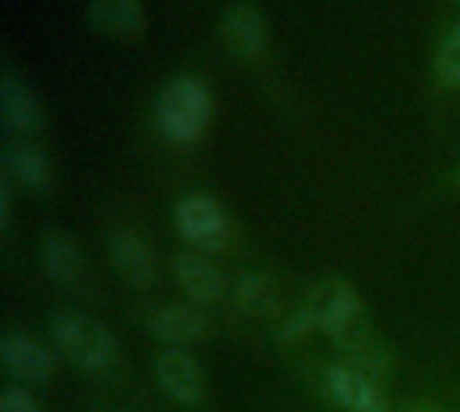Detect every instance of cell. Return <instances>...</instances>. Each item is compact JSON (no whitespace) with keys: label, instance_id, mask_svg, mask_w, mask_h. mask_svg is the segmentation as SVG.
<instances>
[{"label":"cell","instance_id":"6da1fadb","mask_svg":"<svg viewBox=\"0 0 460 412\" xmlns=\"http://www.w3.org/2000/svg\"><path fill=\"white\" fill-rule=\"evenodd\" d=\"M361 318H364V305L358 291L340 278H326L307 291L305 302L296 308V313H291L283 321L278 335L286 343H296L313 332H323L332 340H337Z\"/></svg>","mask_w":460,"mask_h":412},{"label":"cell","instance_id":"7a4b0ae2","mask_svg":"<svg viewBox=\"0 0 460 412\" xmlns=\"http://www.w3.org/2000/svg\"><path fill=\"white\" fill-rule=\"evenodd\" d=\"M210 89L202 78L178 76L162 86L154 100L156 130L172 143L197 140L210 121Z\"/></svg>","mask_w":460,"mask_h":412},{"label":"cell","instance_id":"3957f363","mask_svg":"<svg viewBox=\"0 0 460 412\" xmlns=\"http://www.w3.org/2000/svg\"><path fill=\"white\" fill-rule=\"evenodd\" d=\"M51 343L57 354L81 372H102L116 359V340L108 329L86 316L65 313L51 324Z\"/></svg>","mask_w":460,"mask_h":412},{"label":"cell","instance_id":"277c9868","mask_svg":"<svg viewBox=\"0 0 460 412\" xmlns=\"http://www.w3.org/2000/svg\"><path fill=\"white\" fill-rule=\"evenodd\" d=\"M175 227L181 237L199 254H218L229 243V221L208 194H189L175 205Z\"/></svg>","mask_w":460,"mask_h":412},{"label":"cell","instance_id":"5b68a950","mask_svg":"<svg viewBox=\"0 0 460 412\" xmlns=\"http://www.w3.org/2000/svg\"><path fill=\"white\" fill-rule=\"evenodd\" d=\"M334 345H337V364L369 378L372 383H380L394 372V354L372 329L367 316L358 324H353L345 335H340Z\"/></svg>","mask_w":460,"mask_h":412},{"label":"cell","instance_id":"8992f818","mask_svg":"<svg viewBox=\"0 0 460 412\" xmlns=\"http://www.w3.org/2000/svg\"><path fill=\"white\" fill-rule=\"evenodd\" d=\"M221 38L226 49L240 59H256L267 49V24L256 5L245 0H232L221 11Z\"/></svg>","mask_w":460,"mask_h":412},{"label":"cell","instance_id":"52a82bcc","mask_svg":"<svg viewBox=\"0 0 460 412\" xmlns=\"http://www.w3.org/2000/svg\"><path fill=\"white\" fill-rule=\"evenodd\" d=\"M156 381L162 391L183 405H197L205 397V375L199 364L181 348L162 351L156 356Z\"/></svg>","mask_w":460,"mask_h":412},{"label":"cell","instance_id":"ba28073f","mask_svg":"<svg viewBox=\"0 0 460 412\" xmlns=\"http://www.w3.org/2000/svg\"><path fill=\"white\" fill-rule=\"evenodd\" d=\"M323 389L348 412H388V399L380 386L342 364H332L323 372Z\"/></svg>","mask_w":460,"mask_h":412},{"label":"cell","instance_id":"9c48e42d","mask_svg":"<svg viewBox=\"0 0 460 412\" xmlns=\"http://www.w3.org/2000/svg\"><path fill=\"white\" fill-rule=\"evenodd\" d=\"M0 359L5 372L22 383H46L54 372V359L49 348L19 332H11L0 340Z\"/></svg>","mask_w":460,"mask_h":412},{"label":"cell","instance_id":"30bf717a","mask_svg":"<svg viewBox=\"0 0 460 412\" xmlns=\"http://www.w3.org/2000/svg\"><path fill=\"white\" fill-rule=\"evenodd\" d=\"M0 119L8 132L16 135H32L40 130V105L30 84L22 78V73L5 70L0 81Z\"/></svg>","mask_w":460,"mask_h":412},{"label":"cell","instance_id":"8fae6325","mask_svg":"<svg viewBox=\"0 0 460 412\" xmlns=\"http://www.w3.org/2000/svg\"><path fill=\"white\" fill-rule=\"evenodd\" d=\"M148 329L154 337H159L162 343L178 348V345H194L202 343L210 332L208 318L202 313H197L194 308H159L148 316Z\"/></svg>","mask_w":460,"mask_h":412},{"label":"cell","instance_id":"7c38bea8","mask_svg":"<svg viewBox=\"0 0 460 412\" xmlns=\"http://www.w3.org/2000/svg\"><path fill=\"white\" fill-rule=\"evenodd\" d=\"M111 256L121 278L135 289H148L156 278L154 251L135 232H119L111 240Z\"/></svg>","mask_w":460,"mask_h":412},{"label":"cell","instance_id":"4fadbf2b","mask_svg":"<svg viewBox=\"0 0 460 412\" xmlns=\"http://www.w3.org/2000/svg\"><path fill=\"white\" fill-rule=\"evenodd\" d=\"M172 273L181 289L197 305H216L224 297V278L221 273L197 254H181L172 259Z\"/></svg>","mask_w":460,"mask_h":412},{"label":"cell","instance_id":"5bb4252c","mask_svg":"<svg viewBox=\"0 0 460 412\" xmlns=\"http://www.w3.org/2000/svg\"><path fill=\"white\" fill-rule=\"evenodd\" d=\"M86 22L116 38H135L143 30L140 0H86Z\"/></svg>","mask_w":460,"mask_h":412},{"label":"cell","instance_id":"9a60e30c","mask_svg":"<svg viewBox=\"0 0 460 412\" xmlns=\"http://www.w3.org/2000/svg\"><path fill=\"white\" fill-rule=\"evenodd\" d=\"M3 165L5 173L27 186L30 192H46L51 184V167H49V157L43 154V148H38L30 140H16L8 143L3 151Z\"/></svg>","mask_w":460,"mask_h":412},{"label":"cell","instance_id":"2e32d148","mask_svg":"<svg viewBox=\"0 0 460 412\" xmlns=\"http://www.w3.org/2000/svg\"><path fill=\"white\" fill-rule=\"evenodd\" d=\"M40 259L49 281H54L62 289H70L84 278L81 254L65 235H49L40 246Z\"/></svg>","mask_w":460,"mask_h":412},{"label":"cell","instance_id":"e0dca14e","mask_svg":"<svg viewBox=\"0 0 460 412\" xmlns=\"http://www.w3.org/2000/svg\"><path fill=\"white\" fill-rule=\"evenodd\" d=\"M234 302L245 313L256 318H267L278 310V286L264 273H245L234 283Z\"/></svg>","mask_w":460,"mask_h":412},{"label":"cell","instance_id":"ac0fdd59","mask_svg":"<svg viewBox=\"0 0 460 412\" xmlns=\"http://www.w3.org/2000/svg\"><path fill=\"white\" fill-rule=\"evenodd\" d=\"M434 73L445 86H460V22L450 24L434 51Z\"/></svg>","mask_w":460,"mask_h":412},{"label":"cell","instance_id":"d6986e66","mask_svg":"<svg viewBox=\"0 0 460 412\" xmlns=\"http://www.w3.org/2000/svg\"><path fill=\"white\" fill-rule=\"evenodd\" d=\"M0 412H40L38 402L19 386H8L0 394Z\"/></svg>","mask_w":460,"mask_h":412},{"label":"cell","instance_id":"ffe728a7","mask_svg":"<svg viewBox=\"0 0 460 412\" xmlns=\"http://www.w3.org/2000/svg\"><path fill=\"white\" fill-rule=\"evenodd\" d=\"M0 227L3 229L11 227V186L5 178L0 181Z\"/></svg>","mask_w":460,"mask_h":412},{"label":"cell","instance_id":"44dd1931","mask_svg":"<svg viewBox=\"0 0 460 412\" xmlns=\"http://www.w3.org/2000/svg\"><path fill=\"white\" fill-rule=\"evenodd\" d=\"M399 412H447L442 410L437 402H429V399H415V402H407Z\"/></svg>","mask_w":460,"mask_h":412},{"label":"cell","instance_id":"7402d4cb","mask_svg":"<svg viewBox=\"0 0 460 412\" xmlns=\"http://www.w3.org/2000/svg\"><path fill=\"white\" fill-rule=\"evenodd\" d=\"M453 184H456V186H458V189H460V165H458V167H456V173H453Z\"/></svg>","mask_w":460,"mask_h":412},{"label":"cell","instance_id":"603a6c76","mask_svg":"<svg viewBox=\"0 0 460 412\" xmlns=\"http://www.w3.org/2000/svg\"><path fill=\"white\" fill-rule=\"evenodd\" d=\"M458 3H460V0H458Z\"/></svg>","mask_w":460,"mask_h":412}]
</instances>
